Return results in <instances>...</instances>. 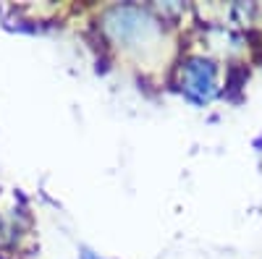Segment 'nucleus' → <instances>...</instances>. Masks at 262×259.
Wrapping results in <instances>:
<instances>
[{"label":"nucleus","mask_w":262,"mask_h":259,"mask_svg":"<svg viewBox=\"0 0 262 259\" xmlns=\"http://www.w3.org/2000/svg\"><path fill=\"white\" fill-rule=\"evenodd\" d=\"M105 32L116 45L131 53H152L163 39V24L147 8L116 6L105 13Z\"/></svg>","instance_id":"1"},{"label":"nucleus","mask_w":262,"mask_h":259,"mask_svg":"<svg viewBox=\"0 0 262 259\" xmlns=\"http://www.w3.org/2000/svg\"><path fill=\"white\" fill-rule=\"evenodd\" d=\"M181 86L191 102H207L215 95V63L207 58H191L186 60Z\"/></svg>","instance_id":"2"},{"label":"nucleus","mask_w":262,"mask_h":259,"mask_svg":"<svg viewBox=\"0 0 262 259\" xmlns=\"http://www.w3.org/2000/svg\"><path fill=\"white\" fill-rule=\"evenodd\" d=\"M84 259H97V256H95L92 251H84Z\"/></svg>","instance_id":"3"}]
</instances>
